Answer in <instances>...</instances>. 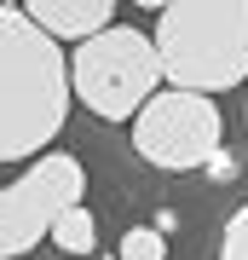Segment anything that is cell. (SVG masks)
Segmentation results:
<instances>
[{"mask_svg": "<svg viewBox=\"0 0 248 260\" xmlns=\"http://www.w3.org/2000/svg\"><path fill=\"white\" fill-rule=\"evenodd\" d=\"M69 116V58L29 12L0 6V162H23L58 139Z\"/></svg>", "mask_w": 248, "mask_h": 260, "instance_id": "1", "label": "cell"}, {"mask_svg": "<svg viewBox=\"0 0 248 260\" xmlns=\"http://www.w3.org/2000/svg\"><path fill=\"white\" fill-rule=\"evenodd\" d=\"M162 75L185 93H225L248 81V0H173L156 18Z\"/></svg>", "mask_w": 248, "mask_h": 260, "instance_id": "2", "label": "cell"}, {"mask_svg": "<svg viewBox=\"0 0 248 260\" xmlns=\"http://www.w3.org/2000/svg\"><path fill=\"white\" fill-rule=\"evenodd\" d=\"M156 81H162V52L145 29H127V23H110L98 29L92 41H81L69 58V87L75 99L87 104L92 116L104 121H127L138 116L150 99H156Z\"/></svg>", "mask_w": 248, "mask_h": 260, "instance_id": "3", "label": "cell"}, {"mask_svg": "<svg viewBox=\"0 0 248 260\" xmlns=\"http://www.w3.org/2000/svg\"><path fill=\"white\" fill-rule=\"evenodd\" d=\"M220 139H225V121H220V104L208 93L167 87L133 116V150L145 162L167 168V174H191V168L214 162Z\"/></svg>", "mask_w": 248, "mask_h": 260, "instance_id": "4", "label": "cell"}, {"mask_svg": "<svg viewBox=\"0 0 248 260\" xmlns=\"http://www.w3.org/2000/svg\"><path fill=\"white\" fill-rule=\"evenodd\" d=\"M81 191H87V168L69 150H46L23 179L0 185V260H18L41 237H52L58 214L81 203Z\"/></svg>", "mask_w": 248, "mask_h": 260, "instance_id": "5", "label": "cell"}, {"mask_svg": "<svg viewBox=\"0 0 248 260\" xmlns=\"http://www.w3.org/2000/svg\"><path fill=\"white\" fill-rule=\"evenodd\" d=\"M23 12L52 41H92L98 29H110L116 0H23Z\"/></svg>", "mask_w": 248, "mask_h": 260, "instance_id": "6", "label": "cell"}, {"mask_svg": "<svg viewBox=\"0 0 248 260\" xmlns=\"http://www.w3.org/2000/svg\"><path fill=\"white\" fill-rule=\"evenodd\" d=\"M52 243L64 254H92V243H98V220H92V208L87 203H75L58 214V225H52Z\"/></svg>", "mask_w": 248, "mask_h": 260, "instance_id": "7", "label": "cell"}, {"mask_svg": "<svg viewBox=\"0 0 248 260\" xmlns=\"http://www.w3.org/2000/svg\"><path fill=\"white\" fill-rule=\"evenodd\" d=\"M121 260H167L162 225H133V232H121Z\"/></svg>", "mask_w": 248, "mask_h": 260, "instance_id": "8", "label": "cell"}, {"mask_svg": "<svg viewBox=\"0 0 248 260\" xmlns=\"http://www.w3.org/2000/svg\"><path fill=\"white\" fill-rule=\"evenodd\" d=\"M220 260H248V203L225 220V237H220Z\"/></svg>", "mask_w": 248, "mask_h": 260, "instance_id": "9", "label": "cell"}, {"mask_svg": "<svg viewBox=\"0 0 248 260\" xmlns=\"http://www.w3.org/2000/svg\"><path fill=\"white\" fill-rule=\"evenodd\" d=\"M138 6H150V12H156V18H162V12L173 6V0H138Z\"/></svg>", "mask_w": 248, "mask_h": 260, "instance_id": "10", "label": "cell"}]
</instances>
